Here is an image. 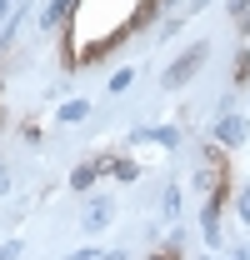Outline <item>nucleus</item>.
Returning <instances> with one entry per match:
<instances>
[{
    "label": "nucleus",
    "mask_w": 250,
    "mask_h": 260,
    "mask_svg": "<svg viewBox=\"0 0 250 260\" xmlns=\"http://www.w3.org/2000/svg\"><path fill=\"white\" fill-rule=\"evenodd\" d=\"M70 5H75V0H50V5H45V15H40V20H45V25H50V30H55V25H60V20H65V10H70Z\"/></svg>",
    "instance_id": "obj_5"
},
{
    "label": "nucleus",
    "mask_w": 250,
    "mask_h": 260,
    "mask_svg": "<svg viewBox=\"0 0 250 260\" xmlns=\"http://www.w3.org/2000/svg\"><path fill=\"white\" fill-rule=\"evenodd\" d=\"M5 10H10V0H0V20H5Z\"/></svg>",
    "instance_id": "obj_12"
},
{
    "label": "nucleus",
    "mask_w": 250,
    "mask_h": 260,
    "mask_svg": "<svg viewBox=\"0 0 250 260\" xmlns=\"http://www.w3.org/2000/svg\"><path fill=\"white\" fill-rule=\"evenodd\" d=\"M65 260H100V250H95V245H85V250H70Z\"/></svg>",
    "instance_id": "obj_7"
},
{
    "label": "nucleus",
    "mask_w": 250,
    "mask_h": 260,
    "mask_svg": "<svg viewBox=\"0 0 250 260\" xmlns=\"http://www.w3.org/2000/svg\"><path fill=\"white\" fill-rule=\"evenodd\" d=\"M245 135H250V120H245V115H225V120L215 125V140H220V145H245Z\"/></svg>",
    "instance_id": "obj_2"
},
{
    "label": "nucleus",
    "mask_w": 250,
    "mask_h": 260,
    "mask_svg": "<svg viewBox=\"0 0 250 260\" xmlns=\"http://www.w3.org/2000/svg\"><path fill=\"white\" fill-rule=\"evenodd\" d=\"M85 115H90L85 100H65V105H60V120H65V125H75V120H85Z\"/></svg>",
    "instance_id": "obj_4"
},
{
    "label": "nucleus",
    "mask_w": 250,
    "mask_h": 260,
    "mask_svg": "<svg viewBox=\"0 0 250 260\" xmlns=\"http://www.w3.org/2000/svg\"><path fill=\"white\" fill-rule=\"evenodd\" d=\"M110 215H115V200H110V195H100V200H90V205H85V215H80V230H105L110 225Z\"/></svg>",
    "instance_id": "obj_1"
},
{
    "label": "nucleus",
    "mask_w": 250,
    "mask_h": 260,
    "mask_svg": "<svg viewBox=\"0 0 250 260\" xmlns=\"http://www.w3.org/2000/svg\"><path fill=\"white\" fill-rule=\"evenodd\" d=\"M235 210H240V220L250 225V190H240V205H235Z\"/></svg>",
    "instance_id": "obj_9"
},
{
    "label": "nucleus",
    "mask_w": 250,
    "mask_h": 260,
    "mask_svg": "<svg viewBox=\"0 0 250 260\" xmlns=\"http://www.w3.org/2000/svg\"><path fill=\"white\" fill-rule=\"evenodd\" d=\"M5 190H10V180H5V170H0V195H5Z\"/></svg>",
    "instance_id": "obj_10"
},
{
    "label": "nucleus",
    "mask_w": 250,
    "mask_h": 260,
    "mask_svg": "<svg viewBox=\"0 0 250 260\" xmlns=\"http://www.w3.org/2000/svg\"><path fill=\"white\" fill-rule=\"evenodd\" d=\"M200 55H205V45H195V50H185V55L175 60V70H165V85H185L190 75H195V65H200Z\"/></svg>",
    "instance_id": "obj_3"
},
{
    "label": "nucleus",
    "mask_w": 250,
    "mask_h": 260,
    "mask_svg": "<svg viewBox=\"0 0 250 260\" xmlns=\"http://www.w3.org/2000/svg\"><path fill=\"white\" fill-rule=\"evenodd\" d=\"M140 140H160V145H175V130H140Z\"/></svg>",
    "instance_id": "obj_6"
},
{
    "label": "nucleus",
    "mask_w": 250,
    "mask_h": 260,
    "mask_svg": "<svg viewBox=\"0 0 250 260\" xmlns=\"http://www.w3.org/2000/svg\"><path fill=\"white\" fill-rule=\"evenodd\" d=\"M0 260H20V240H10V245H0Z\"/></svg>",
    "instance_id": "obj_8"
},
{
    "label": "nucleus",
    "mask_w": 250,
    "mask_h": 260,
    "mask_svg": "<svg viewBox=\"0 0 250 260\" xmlns=\"http://www.w3.org/2000/svg\"><path fill=\"white\" fill-rule=\"evenodd\" d=\"M235 260H250V245H245V250H235Z\"/></svg>",
    "instance_id": "obj_11"
}]
</instances>
